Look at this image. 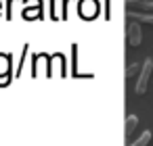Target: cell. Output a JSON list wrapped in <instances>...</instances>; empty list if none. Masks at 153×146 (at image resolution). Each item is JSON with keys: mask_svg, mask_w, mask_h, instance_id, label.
<instances>
[{"mask_svg": "<svg viewBox=\"0 0 153 146\" xmlns=\"http://www.w3.org/2000/svg\"><path fill=\"white\" fill-rule=\"evenodd\" d=\"M151 71H153V59H147L140 67V73H138V79H136V86H134V92L138 96H143L147 90H149V77H151Z\"/></svg>", "mask_w": 153, "mask_h": 146, "instance_id": "cell-1", "label": "cell"}, {"mask_svg": "<svg viewBox=\"0 0 153 146\" xmlns=\"http://www.w3.org/2000/svg\"><path fill=\"white\" fill-rule=\"evenodd\" d=\"M126 38H128V44H130L132 48L140 46V42H143L140 23H136V21H128V27H126Z\"/></svg>", "mask_w": 153, "mask_h": 146, "instance_id": "cell-2", "label": "cell"}, {"mask_svg": "<svg viewBox=\"0 0 153 146\" xmlns=\"http://www.w3.org/2000/svg\"><path fill=\"white\" fill-rule=\"evenodd\" d=\"M128 21H136V23H145V25H153V13H132L128 11Z\"/></svg>", "mask_w": 153, "mask_h": 146, "instance_id": "cell-3", "label": "cell"}, {"mask_svg": "<svg viewBox=\"0 0 153 146\" xmlns=\"http://www.w3.org/2000/svg\"><path fill=\"white\" fill-rule=\"evenodd\" d=\"M97 11H99V4L94 2V0H84V2L80 4V15H84L88 19H92L97 15Z\"/></svg>", "mask_w": 153, "mask_h": 146, "instance_id": "cell-4", "label": "cell"}, {"mask_svg": "<svg viewBox=\"0 0 153 146\" xmlns=\"http://www.w3.org/2000/svg\"><path fill=\"white\" fill-rule=\"evenodd\" d=\"M136 125H138V117L136 115H128L126 117V127H124V134H126L128 140L132 138V131L136 129Z\"/></svg>", "mask_w": 153, "mask_h": 146, "instance_id": "cell-5", "label": "cell"}, {"mask_svg": "<svg viewBox=\"0 0 153 146\" xmlns=\"http://www.w3.org/2000/svg\"><path fill=\"white\" fill-rule=\"evenodd\" d=\"M128 7H136V9H143L147 13H153V2L151 0H147V2H134V0H126Z\"/></svg>", "mask_w": 153, "mask_h": 146, "instance_id": "cell-6", "label": "cell"}, {"mask_svg": "<svg viewBox=\"0 0 153 146\" xmlns=\"http://www.w3.org/2000/svg\"><path fill=\"white\" fill-rule=\"evenodd\" d=\"M149 140H151V131H143V136L136 138V140H134L132 144H128V146H147Z\"/></svg>", "mask_w": 153, "mask_h": 146, "instance_id": "cell-7", "label": "cell"}, {"mask_svg": "<svg viewBox=\"0 0 153 146\" xmlns=\"http://www.w3.org/2000/svg\"><path fill=\"white\" fill-rule=\"evenodd\" d=\"M9 65H11V59L7 54H0V75H7L9 73Z\"/></svg>", "mask_w": 153, "mask_h": 146, "instance_id": "cell-8", "label": "cell"}, {"mask_svg": "<svg viewBox=\"0 0 153 146\" xmlns=\"http://www.w3.org/2000/svg\"><path fill=\"white\" fill-rule=\"evenodd\" d=\"M140 67H143V65H136V63L128 65V69H126V79H132L136 73H140Z\"/></svg>", "mask_w": 153, "mask_h": 146, "instance_id": "cell-9", "label": "cell"}, {"mask_svg": "<svg viewBox=\"0 0 153 146\" xmlns=\"http://www.w3.org/2000/svg\"><path fill=\"white\" fill-rule=\"evenodd\" d=\"M61 71H59V59H55V75H59Z\"/></svg>", "mask_w": 153, "mask_h": 146, "instance_id": "cell-10", "label": "cell"}, {"mask_svg": "<svg viewBox=\"0 0 153 146\" xmlns=\"http://www.w3.org/2000/svg\"><path fill=\"white\" fill-rule=\"evenodd\" d=\"M134 2H147V0H134Z\"/></svg>", "mask_w": 153, "mask_h": 146, "instance_id": "cell-11", "label": "cell"}]
</instances>
